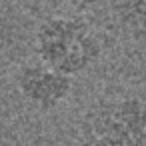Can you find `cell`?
I'll use <instances>...</instances> for the list:
<instances>
[{"instance_id":"obj_1","label":"cell","mask_w":146,"mask_h":146,"mask_svg":"<svg viewBox=\"0 0 146 146\" xmlns=\"http://www.w3.org/2000/svg\"><path fill=\"white\" fill-rule=\"evenodd\" d=\"M38 62L70 78L92 68L102 56V42L80 16H50L36 28Z\"/></svg>"},{"instance_id":"obj_2","label":"cell","mask_w":146,"mask_h":146,"mask_svg":"<svg viewBox=\"0 0 146 146\" xmlns=\"http://www.w3.org/2000/svg\"><path fill=\"white\" fill-rule=\"evenodd\" d=\"M84 128L90 146H146V100L100 102L88 112Z\"/></svg>"},{"instance_id":"obj_3","label":"cell","mask_w":146,"mask_h":146,"mask_svg":"<svg viewBox=\"0 0 146 146\" xmlns=\"http://www.w3.org/2000/svg\"><path fill=\"white\" fill-rule=\"evenodd\" d=\"M18 94L38 110H52L68 100L74 82L70 76L60 74L42 62L22 64L14 76Z\"/></svg>"},{"instance_id":"obj_4","label":"cell","mask_w":146,"mask_h":146,"mask_svg":"<svg viewBox=\"0 0 146 146\" xmlns=\"http://www.w3.org/2000/svg\"><path fill=\"white\" fill-rule=\"evenodd\" d=\"M112 26L132 42L146 40V0H106Z\"/></svg>"},{"instance_id":"obj_5","label":"cell","mask_w":146,"mask_h":146,"mask_svg":"<svg viewBox=\"0 0 146 146\" xmlns=\"http://www.w3.org/2000/svg\"><path fill=\"white\" fill-rule=\"evenodd\" d=\"M64 2L74 8L76 12H86V10H92L94 6H98L100 2H106V0H64Z\"/></svg>"},{"instance_id":"obj_6","label":"cell","mask_w":146,"mask_h":146,"mask_svg":"<svg viewBox=\"0 0 146 146\" xmlns=\"http://www.w3.org/2000/svg\"><path fill=\"white\" fill-rule=\"evenodd\" d=\"M46 146H62V144H46Z\"/></svg>"}]
</instances>
